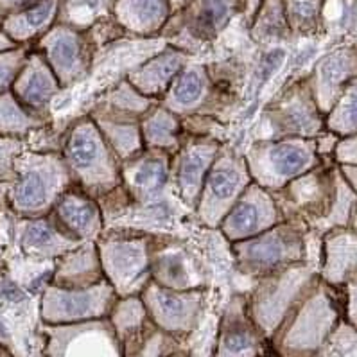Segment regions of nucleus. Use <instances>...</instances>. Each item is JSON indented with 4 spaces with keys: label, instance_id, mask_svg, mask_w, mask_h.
<instances>
[{
    "label": "nucleus",
    "instance_id": "nucleus-52",
    "mask_svg": "<svg viewBox=\"0 0 357 357\" xmlns=\"http://www.w3.org/2000/svg\"><path fill=\"white\" fill-rule=\"evenodd\" d=\"M0 27H2V20H0Z\"/></svg>",
    "mask_w": 357,
    "mask_h": 357
},
{
    "label": "nucleus",
    "instance_id": "nucleus-30",
    "mask_svg": "<svg viewBox=\"0 0 357 357\" xmlns=\"http://www.w3.org/2000/svg\"><path fill=\"white\" fill-rule=\"evenodd\" d=\"M172 15L169 0H115V22L128 33L153 36L167 26Z\"/></svg>",
    "mask_w": 357,
    "mask_h": 357
},
{
    "label": "nucleus",
    "instance_id": "nucleus-11",
    "mask_svg": "<svg viewBox=\"0 0 357 357\" xmlns=\"http://www.w3.org/2000/svg\"><path fill=\"white\" fill-rule=\"evenodd\" d=\"M253 183L244 155L231 146L221 147L205 180L194 215L208 230H219L231 206Z\"/></svg>",
    "mask_w": 357,
    "mask_h": 357
},
{
    "label": "nucleus",
    "instance_id": "nucleus-10",
    "mask_svg": "<svg viewBox=\"0 0 357 357\" xmlns=\"http://www.w3.org/2000/svg\"><path fill=\"white\" fill-rule=\"evenodd\" d=\"M160 102L181 119L205 115L221 121L236 105V90L219 83L206 65L189 61Z\"/></svg>",
    "mask_w": 357,
    "mask_h": 357
},
{
    "label": "nucleus",
    "instance_id": "nucleus-35",
    "mask_svg": "<svg viewBox=\"0 0 357 357\" xmlns=\"http://www.w3.org/2000/svg\"><path fill=\"white\" fill-rule=\"evenodd\" d=\"M97 105L105 106V108L117 112V114L130 115V117L140 119L142 121L144 115L156 105L155 99H149L139 90L135 89L133 84L124 77L119 79L117 83L112 84L109 89H106L101 96L97 97Z\"/></svg>",
    "mask_w": 357,
    "mask_h": 357
},
{
    "label": "nucleus",
    "instance_id": "nucleus-43",
    "mask_svg": "<svg viewBox=\"0 0 357 357\" xmlns=\"http://www.w3.org/2000/svg\"><path fill=\"white\" fill-rule=\"evenodd\" d=\"M343 314L350 327L357 331V271L343 286Z\"/></svg>",
    "mask_w": 357,
    "mask_h": 357
},
{
    "label": "nucleus",
    "instance_id": "nucleus-45",
    "mask_svg": "<svg viewBox=\"0 0 357 357\" xmlns=\"http://www.w3.org/2000/svg\"><path fill=\"white\" fill-rule=\"evenodd\" d=\"M0 293H4V296L11 302H20L24 298V294H22V289H18L15 284L11 282H6L4 286H0Z\"/></svg>",
    "mask_w": 357,
    "mask_h": 357
},
{
    "label": "nucleus",
    "instance_id": "nucleus-1",
    "mask_svg": "<svg viewBox=\"0 0 357 357\" xmlns=\"http://www.w3.org/2000/svg\"><path fill=\"white\" fill-rule=\"evenodd\" d=\"M337 293L319 278L269 340L271 356L321 357L341 321L343 302Z\"/></svg>",
    "mask_w": 357,
    "mask_h": 357
},
{
    "label": "nucleus",
    "instance_id": "nucleus-23",
    "mask_svg": "<svg viewBox=\"0 0 357 357\" xmlns=\"http://www.w3.org/2000/svg\"><path fill=\"white\" fill-rule=\"evenodd\" d=\"M61 90L63 89L58 77L38 51L29 52L26 63L11 86V92L24 108L49 121H51L52 101Z\"/></svg>",
    "mask_w": 357,
    "mask_h": 357
},
{
    "label": "nucleus",
    "instance_id": "nucleus-28",
    "mask_svg": "<svg viewBox=\"0 0 357 357\" xmlns=\"http://www.w3.org/2000/svg\"><path fill=\"white\" fill-rule=\"evenodd\" d=\"M115 332L124 357H172L183 350V341L160 328L149 314Z\"/></svg>",
    "mask_w": 357,
    "mask_h": 357
},
{
    "label": "nucleus",
    "instance_id": "nucleus-25",
    "mask_svg": "<svg viewBox=\"0 0 357 357\" xmlns=\"http://www.w3.org/2000/svg\"><path fill=\"white\" fill-rule=\"evenodd\" d=\"M357 271V231L352 228H334L321 236V266L319 278L334 287L343 289Z\"/></svg>",
    "mask_w": 357,
    "mask_h": 357
},
{
    "label": "nucleus",
    "instance_id": "nucleus-48",
    "mask_svg": "<svg viewBox=\"0 0 357 357\" xmlns=\"http://www.w3.org/2000/svg\"><path fill=\"white\" fill-rule=\"evenodd\" d=\"M189 2L190 0H169L172 13H178V11H181L183 8H187V4H189Z\"/></svg>",
    "mask_w": 357,
    "mask_h": 357
},
{
    "label": "nucleus",
    "instance_id": "nucleus-21",
    "mask_svg": "<svg viewBox=\"0 0 357 357\" xmlns=\"http://www.w3.org/2000/svg\"><path fill=\"white\" fill-rule=\"evenodd\" d=\"M357 77V49L356 45L337 47L316 61L307 83L311 89L316 105L327 117L336 106L344 89Z\"/></svg>",
    "mask_w": 357,
    "mask_h": 357
},
{
    "label": "nucleus",
    "instance_id": "nucleus-42",
    "mask_svg": "<svg viewBox=\"0 0 357 357\" xmlns=\"http://www.w3.org/2000/svg\"><path fill=\"white\" fill-rule=\"evenodd\" d=\"M29 51L26 47H13L0 54V96L11 90L15 79L26 63Z\"/></svg>",
    "mask_w": 357,
    "mask_h": 357
},
{
    "label": "nucleus",
    "instance_id": "nucleus-50",
    "mask_svg": "<svg viewBox=\"0 0 357 357\" xmlns=\"http://www.w3.org/2000/svg\"><path fill=\"white\" fill-rule=\"evenodd\" d=\"M350 228H352L354 231H357V206H356V211H354L352 221H350Z\"/></svg>",
    "mask_w": 357,
    "mask_h": 357
},
{
    "label": "nucleus",
    "instance_id": "nucleus-19",
    "mask_svg": "<svg viewBox=\"0 0 357 357\" xmlns=\"http://www.w3.org/2000/svg\"><path fill=\"white\" fill-rule=\"evenodd\" d=\"M269 341L257 327L248 309V296L231 294L218 325L212 357H268Z\"/></svg>",
    "mask_w": 357,
    "mask_h": 357
},
{
    "label": "nucleus",
    "instance_id": "nucleus-47",
    "mask_svg": "<svg viewBox=\"0 0 357 357\" xmlns=\"http://www.w3.org/2000/svg\"><path fill=\"white\" fill-rule=\"evenodd\" d=\"M13 47H18V45L13 42V40L9 38L8 34L0 33V54L6 51H9V49H13Z\"/></svg>",
    "mask_w": 357,
    "mask_h": 357
},
{
    "label": "nucleus",
    "instance_id": "nucleus-5",
    "mask_svg": "<svg viewBox=\"0 0 357 357\" xmlns=\"http://www.w3.org/2000/svg\"><path fill=\"white\" fill-rule=\"evenodd\" d=\"M311 230L302 221L284 219L261 236L230 244L234 264L244 277L259 280L293 264L307 262Z\"/></svg>",
    "mask_w": 357,
    "mask_h": 357
},
{
    "label": "nucleus",
    "instance_id": "nucleus-29",
    "mask_svg": "<svg viewBox=\"0 0 357 357\" xmlns=\"http://www.w3.org/2000/svg\"><path fill=\"white\" fill-rule=\"evenodd\" d=\"M86 114L96 122L108 146L114 149L121 162H126L146 149L140 131V119L117 114L97 102L90 106Z\"/></svg>",
    "mask_w": 357,
    "mask_h": 357
},
{
    "label": "nucleus",
    "instance_id": "nucleus-40",
    "mask_svg": "<svg viewBox=\"0 0 357 357\" xmlns=\"http://www.w3.org/2000/svg\"><path fill=\"white\" fill-rule=\"evenodd\" d=\"M291 31L298 34H314L321 31L324 0H284Z\"/></svg>",
    "mask_w": 357,
    "mask_h": 357
},
{
    "label": "nucleus",
    "instance_id": "nucleus-37",
    "mask_svg": "<svg viewBox=\"0 0 357 357\" xmlns=\"http://www.w3.org/2000/svg\"><path fill=\"white\" fill-rule=\"evenodd\" d=\"M114 4L115 0H63V8L59 9L61 24L89 31L105 20L108 9Z\"/></svg>",
    "mask_w": 357,
    "mask_h": 357
},
{
    "label": "nucleus",
    "instance_id": "nucleus-7",
    "mask_svg": "<svg viewBox=\"0 0 357 357\" xmlns=\"http://www.w3.org/2000/svg\"><path fill=\"white\" fill-rule=\"evenodd\" d=\"M244 160L253 183L273 194L324 162L314 139H257L246 149Z\"/></svg>",
    "mask_w": 357,
    "mask_h": 357
},
{
    "label": "nucleus",
    "instance_id": "nucleus-2",
    "mask_svg": "<svg viewBox=\"0 0 357 357\" xmlns=\"http://www.w3.org/2000/svg\"><path fill=\"white\" fill-rule=\"evenodd\" d=\"M61 156L74 185L101 199L122 185V162L89 114L74 119L65 131Z\"/></svg>",
    "mask_w": 357,
    "mask_h": 357
},
{
    "label": "nucleus",
    "instance_id": "nucleus-46",
    "mask_svg": "<svg viewBox=\"0 0 357 357\" xmlns=\"http://www.w3.org/2000/svg\"><path fill=\"white\" fill-rule=\"evenodd\" d=\"M341 174L344 176V180L349 181L350 187L356 190L357 194V165H340Z\"/></svg>",
    "mask_w": 357,
    "mask_h": 357
},
{
    "label": "nucleus",
    "instance_id": "nucleus-31",
    "mask_svg": "<svg viewBox=\"0 0 357 357\" xmlns=\"http://www.w3.org/2000/svg\"><path fill=\"white\" fill-rule=\"evenodd\" d=\"M140 131L146 149L164 151L174 156L185 139V128L180 115L156 102L140 121Z\"/></svg>",
    "mask_w": 357,
    "mask_h": 357
},
{
    "label": "nucleus",
    "instance_id": "nucleus-15",
    "mask_svg": "<svg viewBox=\"0 0 357 357\" xmlns=\"http://www.w3.org/2000/svg\"><path fill=\"white\" fill-rule=\"evenodd\" d=\"M171 162V155L155 149H144L133 158L122 162V187L128 190L135 205L144 208H171V199H176Z\"/></svg>",
    "mask_w": 357,
    "mask_h": 357
},
{
    "label": "nucleus",
    "instance_id": "nucleus-13",
    "mask_svg": "<svg viewBox=\"0 0 357 357\" xmlns=\"http://www.w3.org/2000/svg\"><path fill=\"white\" fill-rule=\"evenodd\" d=\"M119 296L108 282L89 289H59L49 286L42 293L40 316L43 325H77L108 319Z\"/></svg>",
    "mask_w": 357,
    "mask_h": 357
},
{
    "label": "nucleus",
    "instance_id": "nucleus-20",
    "mask_svg": "<svg viewBox=\"0 0 357 357\" xmlns=\"http://www.w3.org/2000/svg\"><path fill=\"white\" fill-rule=\"evenodd\" d=\"M284 212L278 205L273 192L252 183L244 190L243 196L231 206L223 223L219 225L221 236L230 244L261 236L269 228L277 227L284 221Z\"/></svg>",
    "mask_w": 357,
    "mask_h": 357
},
{
    "label": "nucleus",
    "instance_id": "nucleus-18",
    "mask_svg": "<svg viewBox=\"0 0 357 357\" xmlns=\"http://www.w3.org/2000/svg\"><path fill=\"white\" fill-rule=\"evenodd\" d=\"M223 142L218 137L187 135L183 144L172 156V185L178 203L196 211L205 180L218 158Z\"/></svg>",
    "mask_w": 357,
    "mask_h": 357
},
{
    "label": "nucleus",
    "instance_id": "nucleus-22",
    "mask_svg": "<svg viewBox=\"0 0 357 357\" xmlns=\"http://www.w3.org/2000/svg\"><path fill=\"white\" fill-rule=\"evenodd\" d=\"M51 218L65 236L77 243H96L106 230L99 202L77 185L65 190L52 208Z\"/></svg>",
    "mask_w": 357,
    "mask_h": 357
},
{
    "label": "nucleus",
    "instance_id": "nucleus-14",
    "mask_svg": "<svg viewBox=\"0 0 357 357\" xmlns=\"http://www.w3.org/2000/svg\"><path fill=\"white\" fill-rule=\"evenodd\" d=\"M151 280L174 291L206 289L208 273L199 255L185 241L169 234H153Z\"/></svg>",
    "mask_w": 357,
    "mask_h": 357
},
{
    "label": "nucleus",
    "instance_id": "nucleus-39",
    "mask_svg": "<svg viewBox=\"0 0 357 357\" xmlns=\"http://www.w3.org/2000/svg\"><path fill=\"white\" fill-rule=\"evenodd\" d=\"M325 126L340 139L357 133V77L344 89L336 106L325 117Z\"/></svg>",
    "mask_w": 357,
    "mask_h": 357
},
{
    "label": "nucleus",
    "instance_id": "nucleus-41",
    "mask_svg": "<svg viewBox=\"0 0 357 357\" xmlns=\"http://www.w3.org/2000/svg\"><path fill=\"white\" fill-rule=\"evenodd\" d=\"M26 147L27 139L0 137V181L13 183L17 178V160Z\"/></svg>",
    "mask_w": 357,
    "mask_h": 357
},
{
    "label": "nucleus",
    "instance_id": "nucleus-38",
    "mask_svg": "<svg viewBox=\"0 0 357 357\" xmlns=\"http://www.w3.org/2000/svg\"><path fill=\"white\" fill-rule=\"evenodd\" d=\"M321 31L332 36L357 34V0H324Z\"/></svg>",
    "mask_w": 357,
    "mask_h": 357
},
{
    "label": "nucleus",
    "instance_id": "nucleus-33",
    "mask_svg": "<svg viewBox=\"0 0 357 357\" xmlns=\"http://www.w3.org/2000/svg\"><path fill=\"white\" fill-rule=\"evenodd\" d=\"M59 13V0H40L31 8L9 15L4 22V33L15 43H24L52 29V22Z\"/></svg>",
    "mask_w": 357,
    "mask_h": 357
},
{
    "label": "nucleus",
    "instance_id": "nucleus-26",
    "mask_svg": "<svg viewBox=\"0 0 357 357\" xmlns=\"http://www.w3.org/2000/svg\"><path fill=\"white\" fill-rule=\"evenodd\" d=\"M18 231L20 250L31 261L56 262L59 257L83 244L65 236L51 214L45 218L22 219Z\"/></svg>",
    "mask_w": 357,
    "mask_h": 357
},
{
    "label": "nucleus",
    "instance_id": "nucleus-27",
    "mask_svg": "<svg viewBox=\"0 0 357 357\" xmlns=\"http://www.w3.org/2000/svg\"><path fill=\"white\" fill-rule=\"evenodd\" d=\"M106 280L96 243H83L54 262L51 286L59 289H89Z\"/></svg>",
    "mask_w": 357,
    "mask_h": 357
},
{
    "label": "nucleus",
    "instance_id": "nucleus-16",
    "mask_svg": "<svg viewBox=\"0 0 357 357\" xmlns=\"http://www.w3.org/2000/svg\"><path fill=\"white\" fill-rule=\"evenodd\" d=\"M140 298L149 318L160 328L183 341L202 324L206 305V289L174 291L151 280Z\"/></svg>",
    "mask_w": 357,
    "mask_h": 357
},
{
    "label": "nucleus",
    "instance_id": "nucleus-17",
    "mask_svg": "<svg viewBox=\"0 0 357 357\" xmlns=\"http://www.w3.org/2000/svg\"><path fill=\"white\" fill-rule=\"evenodd\" d=\"M47 357H124L109 319L77 325H43Z\"/></svg>",
    "mask_w": 357,
    "mask_h": 357
},
{
    "label": "nucleus",
    "instance_id": "nucleus-36",
    "mask_svg": "<svg viewBox=\"0 0 357 357\" xmlns=\"http://www.w3.org/2000/svg\"><path fill=\"white\" fill-rule=\"evenodd\" d=\"M291 34L284 0H266L252 27V36L259 43H273Z\"/></svg>",
    "mask_w": 357,
    "mask_h": 357
},
{
    "label": "nucleus",
    "instance_id": "nucleus-9",
    "mask_svg": "<svg viewBox=\"0 0 357 357\" xmlns=\"http://www.w3.org/2000/svg\"><path fill=\"white\" fill-rule=\"evenodd\" d=\"M327 130L307 76L293 81L262 112L259 139H316Z\"/></svg>",
    "mask_w": 357,
    "mask_h": 357
},
{
    "label": "nucleus",
    "instance_id": "nucleus-12",
    "mask_svg": "<svg viewBox=\"0 0 357 357\" xmlns=\"http://www.w3.org/2000/svg\"><path fill=\"white\" fill-rule=\"evenodd\" d=\"M38 49L63 90L76 86L92 74L96 63V43L89 31L59 24L43 34Z\"/></svg>",
    "mask_w": 357,
    "mask_h": 357
},
{
    "label": "nucleus",
    "instance_id": "nucleus-8",
    "mask_svg": "<svg viewBox=\"0 0 357 357\" xmlns=\"http://www.w3.org/2000/svg\"><path fill=\"white\" fill-rule=\"evenodd\" d=\"M340 178V165L334 160H324L321 165L291 181L275 194L284 218L302 221L309 230L324 236L327 219L336 203Z\"/></svg>",
    "mask_w": 357,
    "mask_h": 357
},
{
    "label": "nucleus",
    "instance_id": "nucleus-3",
    "mask_svg": "<svg viewBox=\"0 0 357 357\" xmlns=\"http://www.w3.org/2000/svg\"><path fill=\"white\" fill-rule=\"evenodd\" d=\"M74 185L61 153L24 151L9 189V206L22 219L45 218L65 190Z\"/></svg>",
    "mask_w": 357,
    "mask_h": 357
},
{
    "label": "nucleus",
    "instance_id": "nucleus-51",
    "mask_svg": "<svg viewBox=\"0 0 357 357\" xmlns=\"http://www.w3.org/2000/svg\"><path fill=\"white\" fill-rule=\"evenodd\" d=\"M172 357H190V356H189V354L185 352V350H181V352L174 354V356H172Z\"/></svg>",
    "mask_w": 357,
    "mask_h": 357
},
{
    "label": "nucleus",
    "instance_id": "nucleus-24",
    "mask_svg": "<svg viewBox=\"0 0 357 357\" xmlns=\"http://www.w3.org/2000/svg\"><path fill=\"white\" fill-rule=\"evenodd\" d=\"M190 61L189 52L178 47H164L158 54L144 61L142 65L131 70L126 79L135 89L149 99L162 101L172 81Z\"/></svg>",
    "mask_w": 357,
    "mask_h": 357
},
{
    "label": "nucleus",
    "instance_id": "nucleus-32",
    "mask_svg": "<svg viewBox=\"0 0 357 357\" xmlns=\"http://www.w3.org/2000/svg\"><path fill=\"white\" fill-rule=\"evenodd\" d=\"M239 11V0H194L187 15V31L199 42L223 33Z\"/></svg>",
    "mask_w": 357,
    "mask_h": 357
},
{
    "label": "nucleus",
    "instance_id": "nucleus-6",
    "mask_svg": "<svg viewBox=\"0 0 357 357\" xmlns=\"http://www.w3.org/2000/svg\"><path fill=\"white\" fill-rule=\"evenodd\" d=\"M319 280V271L309 262L293 264L255 280L248 294V309L266 340H271L284 319Z\"/></svg>",
    "mask_w": 357,
    "mask_h": 357
},
{
    "label": "nucleus",
    "instance_id": "nucleus-49",
    "mask_svg": "<svg viewBox=\"0 0 357 357\" xmlns=\"http://www.w3.org/2000/svg\"><path fill=\"white\" fill-rule=\"evenodd\" d=\"M0 357H15V356L11 352H9L8 349H6L4 344L0 343Z\"/></svg>",
    "mask_w": 357,
    "mask_h": 357
},
{
    "label": "nucleus",
    "instance_id": "nucleus-34",
    "mask_svg": "<svg viewBox=\"0 0 357 357\" xmlns=\"http://www.w3.org/2000/svg\"><path fill=\"white\" fill-rule=\"evenodd\" d=\"M49 119L38 117L24 108L11 90L0 96V137L27 139V135L49 126Z\"/></svg>",
    "mask_w": 357,
    "mask_h": 357
},
{
    "label": "nucleus",
    "instance_id": "nucleus-4",
    "mask_svg": "<svg viewBox=\"0 0 357 357\" xmlns=\"http://www.w3.org/2000/svg\"><path fill=\"white\" fill-rule=\"evenodd\" d=\"M153 234L131 228H106L96 241L106 282L119 298L140 296L151 282Z\"/></svg>",
    "mask_w": 357,
    "mask_h": 357
},
{
    "label": "nucleus",
    "instance_id": "nucleus-44",
    "mask_svg": "<svg viewBox=\"0 0 357 357\" xmlns=\"http://www.w3.org/2000/svg\"><path fill=\"white\" fill-rule=\"evenodd\" d=\"M334 162L337 165H357V133L340 140L334 151Z\"/></svg>",
    "mask_w": 357,
    "mask_h": 357
}]
</instances>
